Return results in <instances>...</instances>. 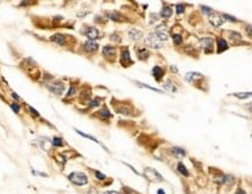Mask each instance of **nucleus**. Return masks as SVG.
<instances>
[{"label": "nucleus", "instance_id": "nucleus-1", "mask_svg": "<svg viewBox=\"0 0 252 194\" xmlns=\"http://www.w3.org/2000/svg\"><path fill=\"white\" fill-rule=\"evenodd\" d=\"M69 179L71 183H73L74 185H78V186L86 185L88 181L86 174L83 172H72L71 174H69Z\"/></svg>", "mask_w": 252, "mask_h": 194}, {"label": "nucleus", "instance_id": "nucleus-2", "mask_svg": "<svg viewBox=\"0 0 252 194\" xmlns=\"http://www.w3.org/2000/svg\"><path fill=\"white\" fill-rule=\"evenodd\" d=\"M143 174H144V177H145L147 179H149L150 181L160 183V181H163V180H164V179H163V177L160 176V173L158 172L157 170L152 169V167H147V169L144 170Z\"/></svg>", "mask_w": 252, "mask_h": 194}, {"label": "nucleus", "instance_id": "nucleus-3", "mask_svg": "<svg viewBox=\"0 0 252 194\" xmlns=\"http://www.w3.org/2000/svg\"><path fill=\"white\" fill-rule=\"evenodd\" d=\"M145 43H147V45H149L150 48H154V49H160L163 47V41L156 35V33L149 34L145 40Z\"/></svg>", "mask_w": 252, "mask_h": 194}, {"label": "nucleus", "instance_id": "nucleus-4", "mask_svg": "<svg viewBox=\"0 0 252 194\" xmlns=\"http://www.w3.org/2000/svg\"><path fill=\"white\" fill-rule=\"evenodd\" d=\"M209 21L214 27H220L224 23V19L222 18L220 14H210L209 16Z\"/></svg>", "mask_w": 252, "mask_h": 194}, {"label": "nucleus", "instance_id": "nucleus-5", "mask_svg": "<svg viewBox=\"0 0 252 194\" xmlns=\"http://www.w3.org/2000/svg\"><path fill=\"white\" fill-rule=\"evenodd\" d=\"M132 61L130 59V56H129V51L127 48H122L121 50V64L123 66H127V65L131 64Z\"/></svg>", "mask_w": 252, "mask_h": 194}, {"label": "nucleus", "instance_id": "nucleus-6", "mask_svg": "<svg viewBox=\"0 0 252 194\" xmlns=\"http://www.w3.org/2000/svg\"><path fill=\"white\" fill-rule=\"evenodd\" d=\"M49 90L52 92V93H55L56 96H59V94H62L64 91V86L62 84H59V83H56V84H54V85H51L50 87H49Z\"/></svg>", "mask_w": 252, "mask_h": 194}, {"label": "nucleus", "instance_id": "nucleus-7", "mask_svg": "<svg viewBox=\"0 0 252 194\" xmlns=\"http://www.w3.org/2000/svg\"><path fill=\"white\" fill-rule=\"evenodd\" d=\"M102 54H103V56H106V57H114L115 54H116V50H115L114 47L106 45V47L102 49Z\"/></svg>", "mask_w": 252, "mask_h": 194}, {"label": "nucleus", "instance_id": "nucleus-8", "mask_svg": "<svg viewBox=\"0 0 252 194\" xmlns=\"http://www.w3.org/2000/svg\"><path fill=\"white\" fill-rule=\"evenodd\" d=\"M201 45L203 47V49L206 50V52H208V51H210V49L213 48V40H212V38H208V37L202 38V40H201Z\"/></svg>", "mask_w": 252, "mask_h": 194}, {"label": "nucleus", "instance_id": "nucleus-9", "mask_svg": "<svg viewBox=\"0 0 252 194\" xmlns=\"http://www.w3.org/2000/svg\"><path fill=\"white\" fill-rule=\"evenodd\" d=\"M129 37L132 41H138V40H141L143 37V34L138 29H131V30H129Z\"/></svg>", "mask_w": 252, "mask_h": 194}, {"label": "nucleus", "instance_id": "nucleus-10", "mask_svg": "<svg viewBox=\"0 0 252 194\" xmlns=\"http://www.w3.org/2000/svg\"><path fill=\"white\" fill-rule=\"evenodd\" d=\"M86 36L90 38V41H93V40H95V38H98V36H99V32H98V29H96V28L90 27V28L87 29V32H86Z\"/></svg>", "mask_w": 252, "mask_h": 194}, {"label": "nucleus", "instance_id": "nucleus-11", "mask_svg": "<svg viewBox=\"0 0 252 194\" xmlns=\"http://www.w3.org/2000/svg\"><path fill=\"white\" fill-rule=\"evenodd\" d=\"M51 41L55 42V43H57V44H59V45H64L65 44V37H64V35H62V34H55V35H52L51 36Z\"/></svg>", "mask_w": 252, "mask_h": 194}, {"label": "nucleus", "instance_id": "nucleus-12", "mask_svg": "<svg viewBox=\"0 0 252 194\" xmlns=\"http://www.w3.org/2000/svg\"><path fill=\"white\" fill-rule=\"evenodd\" d=\"M84 49L86 51H95L98 49V43L94 42V41H87L84 44Z\"/></svg>", "mask_w": 252, "mask_h": 194}, {"label": "nucleus", "instance_id": "nucleus-13", "mask_svg": "<svg viewBox=\"0 0 252 194\" xmlns=\"http://www.w3.org/2000/svg\"><path fill=\"white\" fill-rule=\"evenodd\" d=\"M228 49V43L224 38H219L217 40V52H223Z\"/></svg>", "mask_w": 252, "mask_h": 194}, {"label": "nucleus", "instance_id": "nucleus-14", "mask_svg": "<svg viewBox=\"0 0 252 194\" xmlns=\"http://www.w3.org/2000/svg\"><path fill=\"white\" fill-rule=\"evenodd\" d=\"M201 77H202L201 73H197V72H188V73H186L185 79H186L187 81H193V80H195V79H200Z\"/></svg>", "mask_w": 252, "mask_h": 194}, {"label": "nucleus", "instance_id": "nucleus-15", "mask_svg": "<svg viewBox=\"0 0 252 194\" xmlns=\"http://www.w3.org/2000/svg\"><path fill=\"white\" fill-rule=\"evenodd\" d=\"M172 15V8L170 6H164L160 11V16L161 18H170Z\"/></svg>", "mask_w": 252, "mask_h": 194}, {"label": "nucleus", "instance_id": "nucleus-16", "mask_svg": "<svg viewBox=\"0 0 252 194\" xmlns=\"http://www.w3.org/2000/svg\"><path fill=\"white\" fill-rule=\"evenodd\" d=\"M163 87L168 91V92H177V87L174 86V84L171 81V80H166L164 84H163Z\"/></svg>", "mask_w": 252, "mask_h": 194}, {"label": "nucleus", "instance_id": "nucleus-17", "mask_svg": "<svg viewBox=\"0 0 252 194\" xmlns=\"http://www.w3.org/2000/svg\"><path fill=\"white\" fill-rule=\"evenodd\" d=\"M152 73H154V76H155V78H156V80H160V78L163 77V74H164V71H163V69L161 67H159V66H154V69H152Z\"/></svg>", "mask_w": 252, "mask_h": 194}, {"label": "nucleus", "instance_id": "nucleus-18", "mask_svg": "<svg viewBox=\"0 0 252 194\" xmlns=\"http://www.w3.org/2000/svg\"><path fill=\"white\" fill-rule=\"evenodd\" d=\"M171 152H172L176 157H178V158H181V157H184V156H185V150H184V149H181V148H178V147L172 148Z\"/></svg>", "mask_w": 252, "mask_h": 194}, {"label": "nucleus", "instance_id": "nucleus-19", "mask_svg": "<svg viewBox=\"0 0 252 194\" xmlns=\"http://www.w3.org/2000/svg\"><path fill=\"white\" fill-rule=\"evenodd\" d=\"M107 18H109V19H112L113 21H119V22H121L122 20H123V18L119 14V13H116V12H112V13H107Z\"/></svg>", "mask_w": 252, "mask_h": 194}, {"label": "nucleus", "instance_id": "nucleus-20", "mask_svg": "<svg viewBox=\"0 0 252 194\" xmlns=\"http://www.w3.org/2000/svg\"><path fill=\"white\" fill-rule=\"evenodd\" d=\"M76 131H77V132H78L79 135H81V136H84V137H86V138H90V139H92L93 142L98 143V144H100V145H101V147H102L103 149H107V148H106V147H105L103 144H101V142H99V141H98L96 138H94V137H92V136H90V135H87V134H85V132H83V131H80V130H78V129H76Z\"/></svg>", "mask_w": 252, "mask_h": 194}, {"label": "nucleus", "instance_id": "nucleus-21", "mask_svg": "<svg viewBox=\"0 0 252 194\" xmlns=\"http://www.w3.org/2000/svg\"><path fill=\"white\" fill-rule=\"evenodd\" d=\"M230 96H234L238 99H246V98L251 97V92H237V93H232Z\"/></svg>", "mask_w": 252, "mask_h": 194}, {"label": "nucleus", "instance_id": "nucleus-22", "mask_svg": "<svg viewBox=\"0 0 252 194\" xmlns=\"http://www.w3.org/2000/svg\"><path fill=\"white\" fill-rule=\"evenodd\" d=\"M137 56H138V58H141V59H145V58L149 56V51H148L147 49H138V50H137Z\"/></svg>", "mask_w": 252, "mask_h": 194}, {"label": "nucleus", "instance_id": "nucleus-23", "mask_svg": "<svg viewBox=\"0 0 252 194\" xmlns=\"http://www.w3.org/2000/svg\"><path fill=\"white\" fill-rule=\"evenodd\" d=\"M178 171H179L181 174H184L185 177H189V172L187 171V169L185 167V165H184L183 163H179V164H178Z\"/></svg>", "mask_w": 252, "mask_h": 194}, {"label": "nucleus", "instance_id": "nucleus-24", "mask_svg": "<svg viewBox=\"0 0 252 194\" xmlns=\"http://www.w3.org/2000/svg\"><path fill=\"white\" fill-rule=\"evenodd\" d=\"M100 116H101V119H107V118H110L112 115H110L109 110L105 107V108H102V109L100 110Z\"/></svg>", "mask_w": 252, "mask_h": 194}, {"label": "nucleus", "instance_id": "nucleus-25", "mask_svg": "<svg viewBox=\"0 0 252 194\" xmlns=\"http://www.w3.org/2000/svg\"><path fill=\"white\" fill-rule=\"evenodd\" d=\"M223 183L224 184H234L235 183V179L232 176H224L223 177Z\"/></svg>", "mask_w": 252, "mask_h": 194}, {"label": "nucleus", "instance_id": "nucleus-26", "mask_svg": "<svg viewBox=\"0 0 252 194\" xmlns=\"http://www.w3.org/2000/svg\"><path fill=\"white\" fill-rule=\"evenodd\" d=\"M137 84H138L141 87H145V89H149V90H151V91H155V92H158V93H161V91H160V90H157V89H155V87H151V86L147 85V84H142V83H138V81H137Z\"/></svg>", "mask_w": 252, "mask_h": 194}, {"label": "nucleus", "instance_id": "nucleus-27", "mask_svg": "<svg viewBox=\"0 0 252 194\" xmlns=\"http://www.w3.org/2000/svg\"><path fill=\"white\" fill-rule=\"evenodd\" d=\"M173 40H174V43H176V44H181V42H183V37H181V35H179V34H174V35H173Z\"/></svg>", "mask_w": 252, "mask_h": 194}, {"label": "nucleus", "instance_id": "nucleus-28", "mask_svg": "<svg viewBox=\"0 0 252 194\" xmlns=\"http://www.w3.org/2000/svg\"><path fill=\"white\" fill-rule=\"evenodd\" d=\"M52 144H54L55 147H61V145L63 144V141H62V138H59V137H55V138L52 139Z\"/></svg>", "mask_w": 252, "mask_h": 194}, {"label": "nucleus", "instance_id": "nucleus-29", "mask_svg": "<svg viewBox=\"0 0 252 194\" xmlns=\"http://www.w3.org/2000/svg\"><path fill=\"white\" fill-rule=\"evenodd\" d=\"M222 18H223L224 20H230L231 22H236V21H237L236 18H234V16H231V15H228V14H223Z\"/></svg>", "mask_w": 252, "mask_h": 194}, {"label": "nucleus", "instance_id": "nucleus-30", "mask_svg": "<svg viewBox=\"0 0 252 194\" xmlns=\"http://www.w3.org/2000/svg\"><path fill=\"white\" fill-rule=\"evenodd\" d=\"M230 37H231V40H237V38L241 40V35L235 32H230Z\"/></svg>", "mask_w": 252, "mask_h": 194}, {"label": "nucleus", "instance_id": "nucleus-31", "mask_svg": "<svg viewBox=\"0 0 252 194\" xmlns=\"http://www.w3.org/2000/svg\"><path fill=\"white\" fill-rule=\"evenodd\" d=\"M201 9L203 11V13L205 14H212V8H209V7H207V6H201Z\"/></svg>", "mask_w": 252, "mask_h": 194}, {"label": "nucleus", "instance_id": "nucleus-32", "mask_svg": "<svg viewBox=\"0 0 252 194\" xmlns=\"http://www.w3.org/2000/svg\"><path fill=\"white\" fill-rule=\"evenodd\" d=\"M11 108H12L15 113H19V112H20V106L16 105V103H12V105H11Z\"/></svg>", "mask_w": 252, "mask_h": 194}, {"label": "nucleus", "instance_id": "nucleus-33", "mask_svg": "<svg viewBox=\"0 0 252 194\" xmlns=\"http://www.w3.org/2000/svg\"><path fill=\"white\" fill-rule=\"evenodd\" d=\"M95 176H96V178H98V179H100V180L106 179V176H105V174H102V173H101V172H99V171H95Z\"/></svg>", "mask_w": 252, "mask_h": 194}, {"label": "nucleus", "instance_id": "nucleus-34", "mask_svg": "<svg viewBox=\"0 0 252 194\" xmlns=\"http://www.w3.org/2000/svg\"><path fill=\"white\" fill-rule=\"evenodd\" d=\"M184 9H185V6H184V5H177V13H178V14L183 13Z\"/></svg>", "mask_w": 252, "mask_h": 194}, {"label": "nucleus", "instance_id": "nucleus-35", "mask_svg": "<svg viewBox=\"0 0 252 194\" xmlns=\"http://www.w3.org/2000/svg\"><path fill=\"white\" fill-rule=\"evenodd\" d=\"M28 109L30 110V113H32V114H33V115H34V116H40V113H38L37 110H35V109H34L33 107H30V106H28Z\"/></svg>", "mask_w": 252, "mask_h": 194}, {"label": "nucleus", "instance_id": "nucleus-36", "mask_svg": "<svg viewBox=\"0 0 252 194\" xmlns=\"http://www.w3.org/2000/svg\"><path fill=\"white\" fill-rule=\"evenodd\" d=\"M99 103H100V100H99V99H95V100H93V101L91 102V107H98Z\"/></svg>", "mask_w": 252, "mask_h": 194}, {"label": "nucleus", "instance_id": "nucleus-37", "mask_svg": "<svg viewBox=\"0 0 252 194\" xmlns=\"http://www.w3.org/2000/svg\"><path fill=\"white\" fill-rule=\"evenodd\" d=\"M74 92H76L74 87H71V89H70V91H69V93H67V96H69V97H71V96H72V94H73Z\"/></svg>", "mask_w": 252, "mask_h": 194}, {"label": "nucleus", "instance_id": "nucleus-38", "mask_svg": "<svg viewBox=\"0 0 252 194\" xmlns=\"http://www.w3.org/2000/svg\"><path fill=\"white\" fill-rule=\"evenodd\" d=\"M236 194H246V193H245L242 188H238V190H237V192H236Z\"/></svg>", "mask_w": 252, "mask_h": 194}, {"label": "nucleus", "instance_id": "nucleus-39", "mask_svg": "<svg viewBox=\"0 0 252 194\" xmlns=\"http://www.w3.org/2000/svg\"><path fill=\"white\" fill-rule=\"evenodd\" d=\"M105 194H120L119 192H115V191H108V192H106Z\"/></svg>", "mask_w": 252, "mask_h": 194}, {"label": "nucleus", "instance_id": "nucleus-40", "mask_svg": "<svg viewBox=\"0 0 252 194\" xmlns=\"http://www.w3.org/2000/svg\"><path fill=\"white\" fill-rule=\"evenodd\" d=\"M12 97L14 98L15 100H19V97H18V94H16V93H12Z\"/></svg>", "mask_w": 252, "mask_h": 194}, {"label": "nucleus", "instance_id": "nucleus-41", "mask_svg": "<svg viewBox=\"0 0 252 194\" xmlns=\"http://www.w3.org/2000/svg\"><path fill=\"white\" fill-rule=\"evenodd\" d=\"M171 71H173V72H178V70H177V67H176V66H171Z\"/></svg>", "mask_w": 252, "mask_h": 194}, {"label": "nucleus", "instance_id": "nucleus-42", "mask_svg": "<svg viewBox=\"0 0 252 194\" xmlns=\"http://www.w3.org/2000/svg\"><path fill=\"white\" fill-rule=\"evenodd\" d=\"M158 194H165V192L163 190H158Z\"/></svg>", "mask_w": 252, "mask_h": 194}]
</instances>
